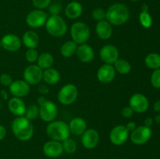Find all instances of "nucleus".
Here are the masks:
<instances>
[{
  "label": "nucleus",
  "mask_w": 160,
  "mask_h": 159,
  "mask_svg": "<svg viewBox=\"0 0 160 159\" xmlns=\"http://www.w3.org/2000/svg\"><path fill=\"white\" fill-rule=\"evenodd\" d=\"M8 108H9V110L10 111L11 113L18 117L24 115L27 107L21 98L13 97L9 100Z\"/></svg>",
  "instance_id": "nucleus-20"
},
{
  "label": "nucleus",
  "mask_w": 160,
  "mask_h": 159,
  "mask_svg": "<svg viewBox=\"0 0 160 159\" xmlns=\"http://www.w3.org/2000/svg\"><path fill=\"white\" fill-rule=\"evenodd\" d=\"M97 36L102 40H108L112 35V26L107 20H102L97 23L95 26Z\"/></svg>",
  "instance_id": "nucleus-21"
},
{
  "label": "nucleus",
  "mask_w": 160,
  "mask_h": 159,
  "mask_svg": "<svg viewBox=\"0 0 160 159\" xmlns=\"http://www.w3.org/2000/svg\"><path fill=\"white\" fill-rule=\"evenodd\" d=\"M134 112L130 106H126L121 111V115L126 118H130L134 115Z\"/></svg>",
  "instance_id": "nucleus-38"
},
{
  "label": "nucleus",
  "mask_w": 160,
  "mask_h": 159,
  "mask_svg": "<svg viewBox=\"0 0 160 159\" xmlns=\"http://www.w3.org/2000/svg\"><path fill=\"white\" fill-rule=\"evenodd\" d=\"M116 72L120 74L126 75L131 71V65L128 61L123 59H118L113 63Z\"/></svg>",
  "instance_id": "nucleus-29"
},
{
  "label": "nucleus",
  "mask_w": 160,
  "mask_h": 159,
  "mask_svg": "<svg viewBox=\"0 0 160 159\" xmlns=\"http://www.w3.org/2000/svg\"><path fill=\"white\" fill-rule=\"evenodd\" d=\"M58 114L57 106L54 102L45 100L39 107V117L46 123L54 121Z\"/></svg>",
  "instance_id": "nucleus-7"
},
{
  "label": "nucleus",
  "mask_w": 160,
  "mask_h": 159,
  "mask_svg": "<svg viewBox=\"0 0 160 159\" xmlns=\"http://www.w3.org/2000/svg\"><path fill=\"white\" fill-rule=\"evenodd\" d=\"M12 78L8 73H2L0 76V84L4 87H9L12 83Z\"/></svg>",
  "instance_id": "nucleus-37"
},
{
  "label": "nucleus",
  "mask_w": 160,
  "mask_h": 159,
  "mask_svg": "<svg viewBox=\"0 0 160 159\" xmlns=\"http://www.w3.org/2000/svg\"><path fill=\"white\" fill-rule=\"evenodd\" d=\"M9 92L13 97L23 98L27 96L30 92V85L25 80H17L12 81L9 87Z\"/></svg>",
  "instance_id": "nucleus-16"
},
{
  "label": "nucleus",
  "mask_w": 160,
  "mask_h": 159,
  "mask_svg": "<svg viewBox=\"0 0 160 159\" xmlns=\"http://www.w3.org/2000/svg\"><path fill=\"white\" fill-rule=\"evenodd\" d=\"M24 116L29 120L36 119L39 116V108L36 104H32L26 108Z\"/></svg>",
  "instance_id": "nucleus-31"
},
{
  "label": "nucleus",
  "mask_w": 160,
  "mask_h": 159,
  "mask_svg": "<svg viewBox=\"0 0 160 159\" xmlns=\"http://www.w3.org/2000/svg\"><path fill=\"white\" fill-rule=\"evenodd\" d=\"M139 21L145 28L151 27L152 25V18L148 12H142L139 15Z\"/></svg>",
  "instance_id": "nucleus-32"
},
{
  "label": "nucleus",
  "mask_w": 160,
  "mask_h": 159,
  "mask_svg": "<svg viewBox=\"0 0 160 159\" xmlns=\"http://www.w3.org/2000/svg\"><path fill=\"white\" fill-rule=\"evenodd\" d=\"M48 15L42 9H34L31 11L26 17V23L32 28H39L45 25Z\"/></svg>",
  "instance_id": "nucleus-8"
},
{
  "label": "nucleus",
  "mask_w": 160,
  "mask_h": 159,
  "mask_svg": "<svg viewBox=\"0 0 160 159\" xmlns=\"http://www.w3.org/2000/svg\"><path fill=\"white\" fill-rule=\"evenodd\" d=\"M77 48H78V44L75 43L73 41H68L61 46L60 53L63 57L70 58L76 53Z\"/></svg>",
  "instance_id": "nucleus-27"
},
{
  "label": "nucleus",
  "mask_w": 160,
  "mask_h": 159,
  "mask_svg": "<svg viewBox=\"0 0 160 159\" xmlns=\"http://www.w3.org/2000/svg\"><path fill=\"white\" fill-rule=\"evenodd\" d=\"M2 47L8 51H17L21 48L22 41L20 37L13 34H7L1 39Z\"/></svg>",
  "instance_id": "nucleus-15"
},
{
  "label": "nucleus",
  "mask_w": 160,
  "mask_h": 159,
  "mask_svg": "<svg viewBox=\"0 0 160 159\" xmlns=\"http://www.w3.org/2000/svg\"><path fill=\"white\" fill-rule=\"evenodd\" d=\"M11 128L16 138L22 141L29 140L34 135V126L31 124V120L24 115L14 118L11 124Z\"/></svg>",
  "instance_id": "nucleus-2"
},
{
  "label": "nucleus",
  "mask_w": 160,
  "mask_h": 159,
  "mask_svg": "<svg viewBox=\"0 0 160 159\" xmlns=\"http://www.w3.org/2000/svg\"><path fill=\"white\" fill-rule=\"evenodd\" d=\"M151 84L155 88L160 89V68L155 70L152 73Z\"/></svg>",
  "instance_id": "nucleus-34"
},
{
  "label": "nucleus",
  "mask_w": 160,
  "mask_h": 159,
  "mask_svg": "<svg viewBox=\"0 0 160 159\" xmlns=\"http://www.w3.org/2000/svg\"><path fill=\"white\" fill-rule=\"evenodd\" d=\"M148 6L146 4L143 5L142 6V12H148Z\"/></svg>",
  "instance_id": "nucleus-45"
},
{
  "label": "nucleus",
  "mask_w": 160,
  "mask_h": 159,
  "mask_svg": "<svg viewBox=\"0 0 160 159\" xmlns=\"http://www.w3.org/2000/svg\"><path fill=\"white\" fill-rule=\"evenodd\" d=\"M116 76L115 68L112 65L106 64L102 65L97 72V78L102 84H109L112 82Z\"/></svg>",
  "instance_id": "nucleus-17"
},
{
  "label": "nucleus",
  "mask_w": 160,
  "mask_h": 159,
  "mask_svg": "<svg viewBox=\"0 0 160 159\" xmlns=\"http://www.w3.org/2000/svg\"><path fill=\"white\" fill-rule=\"evenodd\" d=\"M69 129L70 132L76 136L82 135L87 129V123L85 120L80 117L73 118L69 123Z\"/></svg>",
  "instance_id": "nucleus-23"
},
{
  "label": "nucleus",
  "mask_w": 160,
  "mask_h": 159,
  "mask_svg": "<svg viewBox=\"0 0 160 159\" xmlns=\"http://www.w3.org/2000/svg\"><path fill=\"white\" fill-rule=\"evenodd\" d=\"M63 151H65L67 154H73L77 151V143L73 139L67 138L63 140L62 143Z\"/></svg>",
  "instance_id": "nucleus-30"
},
{
  "label": "nucleus",
  "mask_w": 160,
  "mask_h": 159,
  "mask_svg": "<svg viewBox=\"0 0 160 159\" xmlns=\"http://www.w3.org/2000/svg\"><path fill=\"white\" fill-rule=\"evenodd\" d=\"M106 11L102 8H97V9H94L92 12V17L97 22L102 21V20H105L106 19Z\"/></svg>",
  "instance_id": "nucleus-35"
},
{
  "label": "nucleus",
  "mask_w": 160,
  "mask_h": 159,
  "mask_svg": "<svg viewBox=\"0 0 160 159\" xmlns=\"http://www.w3.org/2000/svg\"><path fill=\"white\" fill-rule=\"evenodd\" d=\"M76 55L78 59L84 63L91 62L94 59L95 52L92 47L86 43L80 45L77 48Z\"/></svg>",
  "instance_id": "nucleus-19"
},
{
  "label": "nucleus",
  "mask_w": 160,
  "mask_h": 159,
  "mask_svg": "<svg viewBox=\"0 0 160 159\" xmlns=\"http://www.w3.org/2000/svg\"><path fill=\"white\" fill-rule=\"evenodd\" d=\"M32 3L36 9L43 10L50 6L51 0H32Z\"/></svg>",
  "instance_id": "nucleus-36"
},
{
  "label": "nucleus",
  "mask_w": 160,
  "mask_h": 159,
  "mask_svg": "<svg viewBox=\"0 0 160 159\" xmlns=\"http://www.w3.org/2000/svg\"><path fill=\"white\" fill-rule=\"evenodd\" d=\"M99 55L102 62L112 65L119 59L118 48L112 45H104L100 50Z\"/></svg>",
  "instance_id": "nucleus-14"
},
{
  "label": "nucleus",
  "mask_w": 160,
  "mask_h": 159,
  "mask_svg": "<svg viewBox=\"0 0 160 159\" xmlns=\"http://www.w3.org/2000/svg\"><path fill=\"white\" fill-rule=\"evenodd\" d=\"M129 106L136 113H144L149 107V101L147 97L142 94H133L129 100Z\"/></svg>",
  "instance_id": "nucleus-11"
},
{
  "label": "nucleus",
  "mask_w": 160,
  "mask_h": 159,
  "mask_svg": "<svg viewBox=\"0 0 160 159\" xmlns=\"http://www.w3.org/2000/svg\"><path fill=\"white\" fill-rule=\"evenodd\" d=\"M154 120H155V122L157 123V124L160 125V113L158 114V115H156V116H155Z\"/></svg>",
  "instance_id": "nucleus-44"
},
{
  "label": "nucleus",
  "mask_w": 160,
  "mask_h": 159,
  "mask_svg": "<svg viewBox=\"0 0 160 159\" xmlns=\"http://www.w3.org/2000/svg\"><path fill=\"white\" fill-rule=\"evenodd\" d=\"M22 42L28 48H35L39 44V37L34 31H26L22 37Z\"/></svg>",
  "instance_id": "nucleus-24"
},
{
  "label": "nucleus",
  "mask_w": 160,
  "mask_h": 159,
  "mask_svg": "<svg viewBox=\"0 0 160 159\" xmlns=\"http://www.w3.org/2000/svg\"><path fill=\"white\" fill-rule=\"evenodd\" d=\"M23 79L29 85L39 84L42 80L43 71L37 65H30L23 71Z\"/></svg>",
  "instance_id": "nucleus-12"
},
{
  "label": "nucleus",
  "mask_w": 160,
  "mask_h": 159,
  "mask_svg": "<svg viewBox=\"0 0 160 159\" xmlns=\"http://www.w3.org/2000/svg\"><path fill=\"white\" fill-rule=\"evenodd\" d=\"M152 135L151 128L145 126H141L136 127L134 130L131 132V140L136 145H142L148 141Z\"/></svg>",
  "instance_id": "nucleus-9"
},
{
  "label": "nucleus",
  "mask_w": 160,
  "mask_h": 159,
  "mask_svg": "<svg viewBox=\"0 0 160 159\" xmlns=\"http://www.w3.org/2000/svg\"><path fill=\"white\" fill-rule=\"evenodd\" d=\"M83 12V6L79 2L73 1L68 3L65 8V14L69 19L75 20L79 18Z\"/></svg>",
  "instance_id": "nucleus-22"
},
{
  "label": "nucleus",
  "mask_w": 160,
  "mask_h": 159,
  "mask_svg": "<svg viewBox=\"0 0 160 159\" xmlns=\"http://www.w3.org/2000/svg\"><path fill=\"white\" fill-rule=\"evenodd\" d=\"M131 1H132V2H138V1H139V0H131Z\"/></svg>",
  "instance_id": "nucleus-46"
},
{
  "label": "nucleus",
  "mask_w": 160,
  "mask_h": 159,
  "mask_svg": "<svg viewBox=\"0 0 160 159\" xmlns=\"http://www.w3.org/2000/svg\"><path fill=\"white\" fill-rule=\"evenodd\" d=\"M78 90L73 84H67L61 87L58 93V101L63 105H70L77 100Z\"/></svg>",
  "instance_id": "nucleus-6"
},
{
  "label": "nucleus",
  "mask_w": 160,
  "mask_h": 159,
  "mask_svg": "<svg viewBox=\"0 0 160 159\" xmlns=\"http://www.w3.org/2000/svg\"><path fill=\"white\" fill-rule=\"evenodd\" d=\"M42 80L48 85H54L60 80V74L57 70L51 67L44 70Z\"/></svg>",
  "instance_id": "nucleus-25"
},
{
  "label": "nucleus",
  "mask_w": 160,
  "mask_h": 159,
  "mask_svg": "<svg viewBox=\"0 0 160 159\" xmlns=\"http://www.w3.org/2000/svg\"><path fill=\"white\" fill-rule=\"evenodd\" d=\"M45 26L48 34L55 37H62L67 31V23L59 15H52L48 17Z\"/></svg>",
  "instance_id": "nucleus-4"
},
{
  "label": "nucleus",
  "mask_w": 160,
  "mask_h": 159,
  "mask_svg": "<svg viewBox=\"0 0 160 159\" xmlns=\"http://www.w3.org/2000/svg\"><path fill=\"white\" fill-rule=\"evenodd\" d=\"M54 64V58L50 53L44 52L39 55L37 60V65H38L42 70L51 68Z\"/></svg>",
  "instance_id": "nucleus-26"
},
{
  "label": "nucleus",
  "mask_w": 160,
  "mask_h": 159,
  "mask_svg": "<svg viewBox=\"0 0 160 159\" xmlns=\"http://www.w3.org/2000/svg\"><path fill=\"white\" fill-rule=\"evenodd\" d=\"M43 152L47 157L55 158L62 155L63 153V148L60 142L51 140L44 144Z\"/></svg>",
  "instance_id": "nucleus-18"
},
{
  "label": "nucleus",
  "mask_w": 160,
  "mask_h": 159,
  "mask_svg": "<svg viewBox=\"0 0 160 159\" xmlns=\"http://www.w3.org/2000/svg\"><path fill=\"white\" fill-rule=\"evenodd\" d=\"M46 134L51 140L61 142L70 137V131L68 124L65 122L54 120L47 126Z\"/></svg>",
  "instance_id": "nucleus-3"
},
{
  "label": "nucleus",
  "mask_w": 160,
  "mask_h": 159,
  "mask_svg": "<svg viewBox=\"0 0 160 159\" xmlns=\"http://www.w3.org/2000/svg\"><path fill=\"white\" fill-rule=\"evenodd\" d=\"M125 126H126L127 129H128L129 132H132V131L134 130V129H135V128L137 127V126H136V123L133 121H131V122H129V123H128V124H127Z\"/></svg>",
  "instance_id": "nucleus-40"
},
{
  "label": "nucleus",
  "mask_w": 160,
  "mask_h": 159,
  "mask_svg": "<svg viewBox=\"0 0 160 159\" xmlns=\"http://www.w3.org/2000/svg\"><path fill=\"white\" fill-rule=\"evenodd\" d=\"M70 35L72 41L78 45H82L88 41L91 36L89 26L83 22H76L70 28Z\"/></svg>",
  "instance_id": "nucleus-5"
},
{
  "label": "nucleus",
  "mask_w": 160,
  "mask_h": 159,
  "mask_svg": "<svg viewBox=\"0 0 160 159\" xmlns=\"http://www.w3.org/2000/svg\"><path fill=\"white\" fill-rule=\"evenodd\" d=\"M153 109H154V111L156 112L160 113V100L155 102L154 105H153Z\"/></svg>",
  "instance_id": "nucleus-43"
},
{
  "label": "nucleus",
  "mask_w": 160,
  "mask_h": 159,
  "mask_svg": "<svg viewBox=\"0 0 160 159\" xmlns=\"http://www.w3.org/2000/svg\"><path fill=\"white\" fill-rule=\"evenodd\" d=\"M6 136V129L4 126L0 125V141L2 140Z\"/></svg>",
  "instance_id": "nucleus-41"
},
{
  "label": "nucleus",
  "mask_w": 160,
  "mask_h": 159,
  "mask_svg": "<svg viewBox=\"0 0 160 159\" xmlns=\"http://www.w3.org/2000/svg\"><path fill=\"white\" fill-rule=\"evenodd\" d=\"M145 64L151 70H157L160 68V55L156 52H152L147 55L145 59Z\"/></svg>",
  "instance_id": "nucleus-28"
},
{
  "label": "nucleus",
  "mask_w": 160,
  "mask_h": 159,
  "mask_svg": "<svg viewBox=\"0 0 160 159\" xmlns=\"http://www.w3.org/2000/svg\"><path fill=\"white\" fill-rule=\"evenodd\" d=\"M2 47V41H1V40H0V48H1Z\"/></svg>",
  "instance_id": "nucleus-47"
},
{
  "label": "nucleus",
  "mask_w": 160,
  "mask_h": 159,
  "mask_svg": "<svg viewBox=\"0 0 160 159\" xmlns=\"http://www.w3.org/2000/svg\"><path fill=\"white\" fill-rule=\"evenodd\" d=\"M153 121H154V120H153L152 118H151V117H147L145 119V121H144V123H145L144 126L151 128V126H152L153 124Z\"/></svg>",
  "instance_id": "nucleus-42"
},
{
  "label": "nucleus",
  "mask_w": 160,
  "mask_h": 159,
  "mask_svg": "<svg viewBox=\"0 0 160 159\" xmlns=\"http://www.w3.org/2000/svg\"><path fill=\"white\" fill-rule=\"evenodd\" d=\"M129 18V9L123 3H115L106 10V20L111 25L121 26L126 23Z\"/></svg>",
  "instance_id": "nucleus-1"
},
{
  "label": "nucleus",
  "mask_w": 160,
  "mask_h": 159,
  "mask_svg": "<svg viewBox=\"0 0 160 159\" xmlns=\"http://www.w3.org/2000/svg\"><path fill=\"white\" fill-rule=\"evenodd\" d=\"M38 55V52L35 48H28L25 53V59L30 63H34L37 62Z\"/></svg>",
  "instance_id": "nucleus-33"
},
{
  "label": "nucleus",
  "mask_w": 160,
  "mask_h": 159,
  "mask_svg": "<svg viewBox=\"0 0 160 159\" xmlns=\"http://www.w3.org/2000/svg\"><path fill=\"white\" fill-rule=\"evenodd\" d=\"M129 131L123 125H118L111 129L109 132V140L112 144L120 146L125 143L129 137Z\"/></svg>",
  "instance_id": "nucleus-10"
},
{
  "label": "nucleus",
  "mask_w": 160,
  "mask_h": 159,
  "mask_svg": "<svg viewBox=\"0 0 160 159\" xmlns=\"http://www.w3.org/2000/svg\"><path fill=\"white\" fill-rule=\"evenodd\" d=\"M99 142V134L95 129H87L81 135V143L86 149L92 150L97 147Z\"/></svg>",
  "instance_id": "nucleus-13"
},
{
  "label": "nucleus",
  "mask_w": 160,
  "mask_h": 159,
  "mask_svg": "<svg viewBox=\"0 0 160 159\" xmlns=\"http://www.w3.org/2000/svg\"><path fill=\"white\" fill-rule=\"evenodd\" d=\"M60 5L59 3H54L49 6V11L52 15H59V12L60 11Z\"/></svg>",
  "instance_id": "nucleus-39"
}]
</instances>
